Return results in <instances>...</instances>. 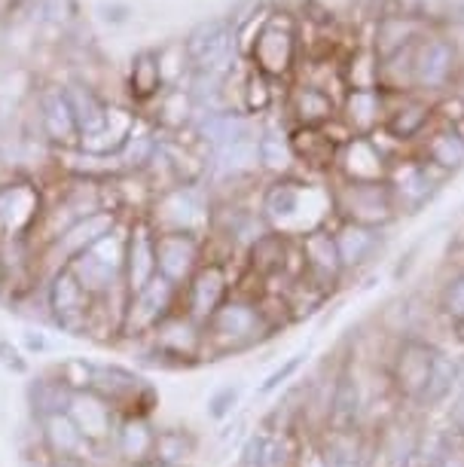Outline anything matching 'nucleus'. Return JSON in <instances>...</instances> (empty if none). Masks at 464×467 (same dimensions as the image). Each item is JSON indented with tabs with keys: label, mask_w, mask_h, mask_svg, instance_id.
Wrapping results in <instances>:
<instances>
[{
	"label": "nucleus",
	"mask_w": 464,
	"mask_h": 467,
	"mask_svg": "<svg viewBox=\"0 0 464 467\" xmlns=\"http://www.w3.org/2000/svg\"><path fill=\"white\" fill-rule=\"evenodd\" d=\"M388 385L407 407H437L459 385L461 367L422 333L397 337L388 355Z\"/></svg>",
	"instance_id": "nucleus-1"
},
{
	"label": "nucleus",
	"mask_w": 464,
	"mask_h": 467,
	"mask_svg": "<svg viewBox=\"0 0 464 467\" xmlns=\"http://www.w3.org/2000/svg\"><path fill=\"white\" fill-rule=\"evenodd\" d=\"M257 211L266 229L287 239H303L334 223V199L330 183L312 181L309 174H287V178H269L260 190Z\"/></svg>",
	"instance_id": "nucleus-2"
},
{
	"label": "nucleus",
	"mask_w": 464,
	"mask_h": 467,
	"mask_svg": "<svg viewBox=\"0 0 464 467\" xmlns=\"http://www.w3.org/2000/svg\"><path fill=\"white\" fill-rule=\"evenodd\" d=\"M205 358H230L244 355V351L260 348L263 342H269L278 330V318L269 308V299L257 294V290L239 287L232 290L230 299L217 308V312L205 324Z\"/></svg>",
	"instance_id": "nucleus-3"
},
{
	"label": "nucleus",
	"mask_w": 464,
	"mask_h": 467,
	"mask_svg": "<svg viewBox=\"0 0 464 467\" xmlns=\"http://www.w3.org/2000/svg\"><path fill=\"white\" fill-rule=\"evenodd\" d=\"M464 80V52L443 25L428 28L413 47V92L425 99H443L459 92Z\"/></svg>",
	"instance_id": "nucleus-4"
},
{
	"label": "nucleus",
	"mask_w": 464,
	"mask_h": 467,
	"mask_svg": "<svg viewBox=\"0 0 464 467\" xmlns=\"http://www.w3.org/2000/svg\"><path fill=\"white\" fill-rule=\"evenodd\" d=\"M244 61L253 70H260L263 77H269V80L291 83L303 61L300 22H296V16L269 10L260 31L253 34L248 49H244Z\"/></svg>",
	"instance_id": "nucleus-5"
},
{
	"label": "nucleus",
	"mask_w": 464,
	"mask_h": 467,
	"mask_svg": "<svg viewBox=\"0 0 464 467\" xmlns=\"http://www.w3.org/2000/svg\"><path fill=\"white\" fill-rule=\"evenodd\" d=\"M144 214L156 233H190L208 239L214 220V196L208 183H174L153 192Z\"/></svg>",
	"instance_id": "nucleus-6"
},
{
	"label": "nucleus",
	"mask_w": 464,
	"mask_h": 467,
	"mask_svg": "<svg viewBox=\"0 0 464 467\" xmlns=\"http://www.w3.org/2000/svg\"><path fill=\"white\" fill-rule=\"evenodd\" d=\"M126 226L129 217L110 235H104L101 242H95L80 257L67 263V269L80 278V285L95 299L126 296V281H122V275H126Z\"/></svg>",
	"instance_id": "nucleus-7"
},
{
	"label": "nucleus",
	"mask_w": 464,
	"mask_h": 467,
	"mask_svg": "<svg viewBox=\"0 0 464 467\" xmlns=\"http://www.w3.org/2000/svg\"><path fill=\"white\" fill-rule=\"evenodd\" d=\"M183 52H187L192 77H208V80H226L235 65H242L239 37L230 19L214 16V19H202L192 25L187 37L180 40Z\"/></svg>",
	"instance_id": "nucleus-8"
},
{
	"label": "nucleus",
	"mask_w": 464,
	"mask_h": 467,
	"mask_svg": "<svg viewBox=\"0 0 464 467\" xmlns=\"http://www.w3.org/2000/svg\"><path fill=\"white\" fill-rule=\"evenodd\" d=\"M43 308L52 327L71 337H92L95 312H98V299L80 285L67 266L56 269L43 281Z\"/></svg>",
	"instance_id": "nucleus-9"
},
{
	"label": "nucleus",
	"mask_w": 464,
	"mask_h": 467,
	"mask_svg": "<svg viewBox=\"0 0 464 467\" xmlns=\"http://www.w3.org/2000/svg\"><path fill=\"white\" fill-rule=\"evenodd\" d=\"M46 217V192L31 178H10L0 183V244L37 239Z\"/></svg>",
	"instance_id": "nucleus-10"
},
{
	"label": "nucleus",
	"mask_w": 464,
	"mask_h": 467,
	"mask_svg": "<svg viewBox=\"0 0 464 467\" xmlns=\"http://www.w3.org/2000/svg\"><path fill=\"white\" fill-rule=\"evenodd\" d=\"M330 199H334V220H345V223L385 233L400 217L388 183H348L330 178Z\"/></svg>",
	"instance_id": "nucleus-11"
},
{
	"label": "nucleus",
	"mask_w": 464,
	"mask_h": 467,
	"mask_svg": "<svg viewBox=\"0 0 464 467\" xmlns=\"http://www.w3.org/2000/svg\"><path fill=\"white\" fill-rule=\"evenodd\" d=\"M400 153H404V147L388 140L382 131H376V135H352L339 147L330 178L348 183H385L388 181L391 162Z\"/></svg>",
	"instance_id": "nucleus-12"
},
{
	"label": "nucleus",
	"mask_w": 464,
	"mask_h": 467,
	"mask_svg": "<svg viewBox=\"0 0 464 467\" xmlns=\"http://www.w3.org/2000/svg\"><path fill=\"white\" fill-rule=\"evenodd\" d=\"M239 272L232 269V257L208 251V260L196 269L187 285L180 287V308L192 321L205 324L221 308L235 287H239Z\"/></svg>",
	"instance_id": "nucleus-13"
},
{
	"label": "nucleus",
	"mask_w": 464,
	"mask_h": 467,
	"mask_svg": "<svg viewBox=\"0 0 464 467\" xmlns=\"http://www.w3.org/2000/svg\"><path fill=\"white\" fill-rule=\"evenodd\" d=\"M162 367H192L205 358V327L178 306L144 342H138Z\"/></svg>",
	"instance_id": "nucleus-14"
},
{
	"label": "nucleus",
	"mask_w": 464,
	"mask_h": 467,
	"mask_svg": "<svg viewBox=\"0 0 464 467\" xmlns=\"http://www.w3.org/2000/svg\"><path fill=\"white\" fill-rule=\"evenodd\" d=\"M89 391H98L119 416H153L160 407V394L138 369L126 364H98L95 360V382Z\"/></svg>",
	"instance_id": "nucleus-15"
},
{
	"label": "nucleus",
	"mask_w": 464,
	"mask_h": 467,
	"mask_svg": "<svg viewBox=\"0 0 464 467\" xmlns=\"http://www.w3.org/2000/svg\"><path fill=\"white\" fill-rule=\"evenodd\" d=\"M443 174H437L431 165L422 162L413 150H404L397 160L391 162L388 171V190L391 199L397 205V214H418L437 199V192L443 187Z\"/></svg>",
	"instance_id": "nucleus-16"
},
{
	"label": "nucleus",
	"mask_w": 464,
	"mask_h": 467,
	"mask_svg": "<svg viewBox=\"0 0 464 467\" xmlns=\"http://www.w3.org/2000/svg\"><path fill=\"white\" fill-rule=\"evenodd\" d=\"M178 306H180V287H174L171 281L156 275L144 290H138L135 296L126 299L119 339H129L135 346L144 342Z\"/></svg>",
	"instance_id": "nucleus-17"
},
{
	"label": "nucleus",
	"mask_w": 464,
	"mask_h": 467,
	"mask_svg": "<svg viewBox=\"0 0 464 467\" xmlns=\"http://www.w3.org/2000/svg\"><path fill=\"white\" fill-rule=\"evenodd\" d=\"M296 244H300V266H303L300 281L305 287H312L314 294L327 296L330 290H336L343 285L345 269H343V260H339V251H336L334 229L330 226L314 229V233L296 239Z\"/></svg>",
	"instance_id": "nucleus-18"
},
{
	"label": "nucleus",
	"mask_w": 464,
	"mask_h": 467,
	"mask_svg": "<svg viewBox=\"0 0 464 467\" xmlns=\"http://www.w3.org/2000/svg\"><path fill=\"white\" fill-rule=\"evenodd\" d=\"M437 126V108L434 99L425 95H388V108H385L382 135L394 140L397 147L413 150L428 131Z\"/></svg>",
	"instance_id": "nucleus-19"
},
{
	"label": "nucleus",
	"mask_w": 464,
	"mask_h": 467,
	"mask_svg": "<svg viewBox=\"0 0 464 467\" xmlns=\"http://www.w3.org/2000/svg\"><path fill=\"white\" fill-rule=\"evenodd\" d=\"M37 126L52 153L80 147V122H77L67 86L49 83L37 92Z\"/></svg>",
	"instance_id": "nucleus-20"
},
{
	"label": "nucleus",
	"mask_w": 464,
	"mask_h": 467,
	"mask_svg": "<svg viewBox=\"0 0 464 467\" xmlns=\"http://www.w3.org/2000/svg\"><path fill=\"white\" fill-rule=\"evenodd\" d=\"M303 434L291 425H263L244 440L239 467H300Z\"/></svg>",
	"instance_id": "nucleus-21"
},
{
	"label": "nucleus",
	"mask_w": 464,
	"mask_h": 467,
	"mask_svg": "<svg viewBox=\"0 0 464 467\" xmlns=\"http://www.w3.org/2000/svg\"><path fill=\"white\" fill-rule=\"evenodd\" d=\"M208 260V239L190 233H156V272L160 278L183 287Z\"/></svg>",
	"instance_id": "nucleus-22"
},
{
	"label": "nucleus",
	"mask_w": 464,
	"mask_h": 467,
	"mask_svg": "<svg viewBox=\"0 0 464 467\" xmlns=\"http://www.w3.org/2000/svg\"><path fill=\"white\" fill-rule=\"evenodd\" d=\"M160 275L156 272V229L147 214H129L126 226V296H135L150 281Z\"/></svg>",
	"instance_id": "nucleus-23"
},
{
	"label": "nucleus",
	"mask_w": 464,
	"mask_h": 467,
	"mask_svg": "<svg viewBox=\"0 0 464 467\" xmlns=\"http://www.w3.org/2000/svg\"><path fill=\"white\" fill-rule=\"evenodd\" d=\"M287 126L294 129H321L339 119V99L305 80H291L284 92Z\"/></svg>",
	"instance_id": "nucleus-24"
},
{
	"label": "nucleus",
	"mask_w": 464,
	"mask_h": 467,
	"mask_svg": "<svg viewBox=\"0 0 464 467\" xmlns=\"http://www.w3.org/2000/svg\"><path fill=\"white\" fill-rule=\"evenodd\" d=\"M67 416L74 419V425L80 428V434L86 440H89L95 452L113 443L119 412L113 410L98 391H77L71 398V407H67Z\"/></svg>",
	"instance_id": "nucleus-25"
},
{
	"label": "nucleus",
	"mask_w": 464,
	"mask_h": 467,
	"mask_svg": "<svg viewBox=\"0 0 464 467\" xmlns=\"http://www.w3.org/2000/svg\"><path fill=\"white\" fill-rule=\"evenodd\" d=\"M330 229H334L336 251H339V260H343L345 278L357 275V272H364L366 266H373V263L379 260V254L385 248V233H382V229L345 223V220H334Z\"/></svg>",
	"instance_id": "nucleus-26"
},
{
	"label": "nucleus",
	"mask_w": 464,
	"mask_h": 467,
	"mask_svg": "<svg viewBox=\"0 0 464 467\" xmlns=\"http://www.w3.org/2000/svg\"><path fill=\"white\" fill-rule=\"evenodd\" d=\"M257 169L266 178H287V174H300L294 147H291V126L278 119L260 122L257 135Z\"/></svg>",
	"instance_id": "nucleus-27"
},
{
	"label": "nucleus",
	"mask_w": 464,
	"mask_h": 467,
	"mask_svg": "<svg viewBox=\"0 0 464 467\" xmlns=\"http://www.w3.org/2000/svg\"><path fill=\"white\" fill-rule=\"evenodd\" d=\"M34 425H37L40 446L46 458H80V462H92L95 449L89 440L80 434V428L74 425V419L67 416V412L34 421Z\"/></svg>",
	"instance_id": "nucleus-28"
},
{
	"label": "nucleus",
	"mask_w": 464,
	"mask_h": 467,
	"mask_svg": "<svg viewBox=\"0 0 464 467\" xmlns=\"http://www.w3.org/2000/svg\"><path fill=\"white\" fill-rule=\"evenodd\" d=\"M156 434H160V428L153 425V416H119L110 449L126 467L144 464L153 458Z\"/></svg>",
	"instance_id": "nucleus-29"
},
{
	"label": "nucleus",
	"mask_w": 464,
	"mask_h": 467,
	"mask_svg": "<svg viewBox=\"0 0 464 467\" xmlns=\"http://www.w3.org/2000/svg\"><path fill=\"white\" fill-rule=\"evenodd\" d=\"M385 108H388V95L382 89L370 92H345L339 101V122L345 126L348 135H376L382 131Z\"/></svg>",
	"instance_id": "nucleus-30"
},
{
	"label": "nucleus",
	"mask_w": 464,
	"mask_h": 467,
	"mask_svg": "<svg viewBox=\"0 0 464 467\" xmlns=\"http://www.w3.org/2000/svg\"><path fill=\"white\" fill-rule=\"evenodd\" d=\"M413 153L422 162H428L437 174L449 178V174L464 169V138L449 126H437L413 147Z\"/></svg>",
	"instance_id": "nucleus-31"
},
{
	"label": "nucleus",
	"mask_w": 464,
	"mask_h": 467,
	"mask_svg": "<svg viewBox=\"0 0 464 467\" xmlns=\"http://www.w3.org/2000/svg\"><path fill=\"white\" fill-rule=\"evenodd\" d=\"M74 394L77 391L67 388V382L58 376L56 367L43 369V373H37V376H31L28 388H25V400H28V410H31L34 421H43L49 416H58V412H67Z\"/></svg>",
	"instance_id": "nucleus-32"
},
{
	"label": "nucleus",
	"mask_w": 464,
	"mask_h": 467,
	"mask_svg": "<svg viewBox=\"0 0 464 467\" xmlns=\"http://www.w3.org/2000/svg\"><path fill=\"white\" fill-rule=\"evenodd\" d=\"M379 70H382V58L376 52L373 40H355V47L345 49L343 58H339V74H343L345 92L379 89Z\"/></svg>",
	"instance_id": "nucleus-33"
},
{
	"label": "nucleus",
	"mask_w": 464,
	"mask_h": 467,
	"mask_svg": "<svg viewBox=\"0 0 464 467\" xmlns=\"http://www.w3.org/2000/svg\"><path fill=\"white\" fill-rule=\"evenodd\" d=\"M165 92L160 49H141L129 65V95L135 104H153Z\"/></svg>",
	"instance_id": "nucleus-34"
},
{
	"label": "nucleus",
	"mask_w": 464,
	"mask_h": 467,
	"mask_svg": "<svg viewBox=\"0 0 464 467\" xmlns=\"http://www.w3.org/2000/svg\"><path fill=\"white\" fill-rule=\"evenodd\" d=\"M434 312L452 330V337L464 342V269H455L440 281L434 296Z\"/></svg>",
	"instance_id": "nucleus-35"
},
{
	"label": "nucleus",
	"mask_w": 464,
	"mask_h": 467,
	"mask_svg": "<svg viewBox=\"0 0 464 467\" xmlns=\"http://www.w3.org/2000/svg\"><path fill=\"white\" fill-rule=\"evenodd\" d=\"M275 101H278L275 80L263 77L260 70H253L251 65L244 67L242 83H239V110L248 113V117H253V119H263L269 110L275 108Z\"/></svg>",
	"instance_id": "nucleus-36"
},
{
	"label": "nucleus",
	"mask_w": 464,
	"mask_h": 467,
	"mask_svg": "<svg viewBox=\"0 0 464 467\" xmlns=\"http://www.w3.org/2000/svg\"><path fill=\"white\" fill-rule=\"evenodd\" d=\"M196 452H199V437L190 428L169 425L160 428V434H156V449H153L156 462L171 467H190Z\"/></svg>",
	"instance_id": "nucleus-37"
},
{
	"label": "nucleus",
	"mask_w": 464,
	"mask_h": 467,
	"mask_svg": "<svg viewBox=\"0 0 464 467\" xmlns=\"http://www.w3.org/2000/svg\"><path fill=\"white\" fill-rule=\"evenodd\" d=\"M305 360H309V348L296 351V355L287 358L284 364H278V367L273 369V373H269V376L257 385V400H269L273 394H278L282 388H287V382H291V379L305 367Z\"/></svg>",
	"instance_id": "nucleus-38"
},
{
	"label": "nucleus",
	"mask_w": 464,
	"mask_h": 467,
	"mask_svg": "<svg viewBox=\"0 0 464 467\" xmlns=\"http://www.w3.org/2000/svg\"><path fill=\"white\" fill-rule=\"evenodd\" d=\"M56 369L71 391H89L95 382V360L89 358H65V360H58Z\"/></svg>",
	"instance_id": "nucleus-39"
},
{
	"label": "nucleus",
	"mask_w": 464,
	"mask_h": 467,
	"mask_svg": "<svg viewBox=\"0 0 464 467\" xmlns=\"http://www.w3.org/2000/svg\"><path fill=\"white\" fill-rule=\"evenodd\" d=\"M242 382H230V385H221L217 391L208 398V419L211 421H226L232 416L235 410H239L242 403Z\"/></svg>",
	"instance_id": "nucleus-40"
},
{
	"label": "nucleus",
	"mask_w": 464,
	"mask_h": 467,
	"mask_svg": "<svg viewBox=\"0 0 464 467\" xmlns=\"http://www.w3.org/2000/svg\"><path fill=\"white\" fill-rule=\"evenodd\" d=\"M0 367L10 376H31V358L22 351L19 339L0 337Z\"/></svg>",
	"instance_id": "nucleus-41"
},
{
	"label": "nucleus",
	"mask_w": 464,
	"mask_h": 467,
	"mask_svg": "<svg viewBox=\"0 0 464 467\" xmlns=\"http://www.w3.org/2000/svg\"><path fill=\"white\" fill-rule=\"evenodd\" d=\"M418 467H464V443L452 434L446 443L437 446L434 452H428L425 462Z\"/></svg>",
	"instance_id": "nucleus-42"
},
{
	"label": "nucleus",
	"mask_w": 464,
	"mask_h": 467,
	"mask_svg": "<svg viewBox=\"0 0 464 467\" xmlns=\"http://www.w3.org/2000/svg\"><path fill=\"white\" fill-rule=\"evenodd\" d=\"M19 346L28 358H43V355H49V351H56V342L49 339V333H43L37 327H25L19 337Z\"/></svg>",
	"instance_id": "nucleus-43"
},
{
	"label": "nucleus",
	"mask_w": 464,
	"mask_h": 467,
	"mask_svg": "<svg viewBox=\"0 0 464 467\" xmlns=\"http://www.w3.org/2000/svg\"><path fill=\"white\" fill-rule=\"evenodd\" d=\"M443 28H464V0H440V19Z\"/></svg>",
	"instance_id": "nucleus-44"
},
{
	"label": "nucleus",
	"mask_w": 464,
	"mask_h": 467,
	"mask_svg": "<svg viewBox=\"0 0 464 467\" xmlns=\"http://www.w3.org/2000/svg\"><path fill=\"white\" fill-rule=\"evenodd\" d=\"M452 434L464 443V388H461L459 403H455V410H452Z\"/></svg>",
	"instance_id": "nucleus-45"
},
{
	"label": "nucleus",
	"mask_w": 464,
	"mask_h": 467,
	"mask_svg": "<svg viewBox=\"0 0 464 467\" xmlns=\"http://www.w3.org/2000/svg\"><path fill=\"white\" fill-rule=\"evenodd\" d=\"M40 467H92V462H80V458H43Z\"/></svg>",
	"instance_id": "nucleus-46"
},
{
	"label": "nucleus",
	"mask_w": 464,
	"mask_h": 467,
	"mask_svg": "<svg viewBox=\"0 0 464 467\" xmlns=\"http://www.w3.org/2000/svg\"><path fill=\"white\" fill-rule=\"evenodd\" d=\"M135 467H171V464H162V462H156V458H150V462H144V464H135Z\"/></svg>",
	"instance_id": "nucleus-47"
}]
</instances>
